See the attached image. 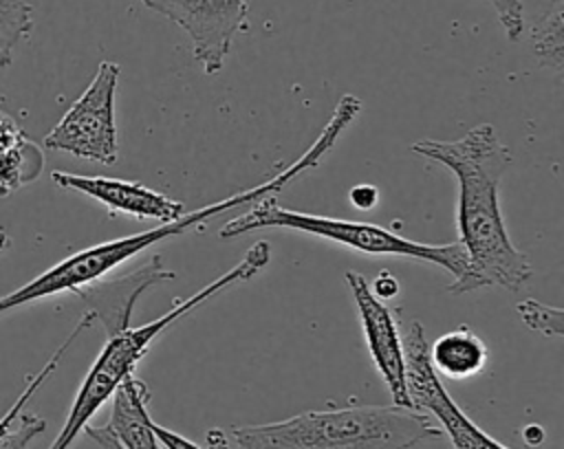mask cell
Segmentation results:
<instances>
[{"instance_id":"obj_1","label":"cell","mask_w":564,"mask_h":449,"mask_svg":"<svg viewBox=\"0 0 564 449\" xmlns=\"http://www.w3.org/2000/svg\"><path fill=\"white\" fill-rule=\"evenodd\" d=\"M410 150L447 167L458 185L456 227L467 253L465 271L447 293L500 286L518 291L531 277L529 258L511 242L498 200L500 180L511 167V152L491 123H478L458 139H421Z\"/></svg>"},{"instance_id":"obj_2","label":"cell","mask_w":564,"mask_h":449,"mask_svg":"<svg viewBox=\"0 0 564 449\" xmlns=\"http://www.w3.org/2000/svg\"><path fill=\"white\" fill-rule=\"evenodd\" d=\"M430 414L403 405L302 412L267 425L209 429L207 449H412L441 438Z\"/></svg>"},{"instance_id":"obj_3","label":"cell","mask_w":564,"mask_h":449,"mask_svg":"<svg viewBox=\"0 0 564 449\" xmlns=\"http://www.w3.org/2000/svg\"><path fill=\"white\" fill-rule=\"evenodd\" d=\"M269 262H271V244L267 240H258L256 244L249 247L247 255L234 269H229L214 282L205 284L194 295H189L185 299H174V306L167 313H163L159 319H152L137 328L128 326V328L110 335L106 339L101 352L97 354L95 363L90 365L88 374L84 376V381L77 390V396L68 409V416L48 449H68L73 445V440L79 436V431H84V427L90 423V418L97 414V409L112 396V392L119 387V383L126 376L134 374L139 361L148 354L150 346L167 328H172L178 319H183L192 310L200 308L216 295L229 291L231 286L249 282L262 269H267Z\"/></svg>"},{"instance_id":"obj_4","label":"cell","mask_w":564,"mask_h":449,"mask_svg":"<svg viewBox=\"0 0 564 449\" xmlns=\"http://www.w3.org/2000/svg\"><path fill=\"white\" fill-rule=\"evenodd\" d=\"M267 227H282L293 229L300 233L317 236L350 249H357L361 253L370 255H397V258H410L416 262H430L434 266L445 269L454 280L465 271L467 266V253L463 244L447 242V244H427V242H414L405 236H399L390 229H383L379 225L370 222H357V220H339L328 216H315V213H302L286 209L278 205L275 196H264L253 207L231 220H227L218 236L220 240L238 238L245 233H251L256 229Z\"/></svg>"},{"instance_id":"obj_5","label":"cell","mask_w":564,"mask_h":449,"mask_svg":"<svg viewBox=\"0 0 564 449\" xmlns=\"http://www.w3.org/2000/svg\"><path fill=\"white\" fill-rule=\"evenodd\" d=\"M119 75L121 66L117 62H101L86 90L44 136V147L104 165L117 163L119 145L115 123V92Z\"/></svg>"},{"instance_id":"obj_6","label":"cell","mask_w":564,"mask_h":449,"mask_svg":"<svg viewBox=\"0 0 564 449\" xmlns=\"http://www.w3.org/2000/svg\"><path fill=\"white\" fill-rule=\"evenodd\" d=\"M403 357L410 405L436 418L441 431L449 436L452 449H509L485 434L452 401L430 361V343L425 341V332L419 321H412L405 330Z\"/></svg>"},{"instance_id":"obj_7","label":"cell","mask_w":564,"mask_h":449,"mask_svg":"<svg viewBox=\"0 0 564 449\" xmlns=\"http://www.w3.org/2000/svg\"><path fill=\"white\" fill-rule=\"evenodd\" d=\"M150 11L181 26L189 42L192 55L207 75L223 70L231 42L247 29L245 0H141Z\"/></svg>"},{"instance_id":"obj_8","label":"cell","mask_w":564,"mask_h":449,"mask_svg":"<svg viewBox=\"0 0 564 449\" xmlns=\"http://www.w3.org/2000/svg\"><path fill=\"white\" fill-rule=\"evenodd\" d=\"M346 282L361 319V328L366 335L372 363L379 370L392 403L412 407L408 396V385H405L403 339L397 330V321L390 308L370 291V284L364 275L355 271H346Z\"/></svg>"},{"instance_id":"obj_9","label":"cell","mask_w":564,"mask_h":449,"mask_svg":"<svg viewBox=\"0 0 564 449\" xmlns=\"http://www.w3.org/2000/svg\"><path fill=\"white\" fill-rule=\"evenodd\" d=\"M51 178L55 180V185L64 189H73L95 198L108 209V216L126 213L137 220L154 218L159 222H170L185 213V207L181 200H174L141 183L106 178V176H82V174H70L59 169H55Z\"/></svg>"},{"instance_id":"obj_10","label":"cell","mask_w":564,"mask_h":449,"mask_svg":"<svg viewBox=\"0 0 564 449\" xmlns=\"http://www.w3.org/2000/svg\"><path fill=\"white\" fill-rule=\"evenodd\" d=\"M167 280H176V273L163 266L161 255H154L143 266H137L115 280H97L79 288L75 295H79L88 304L95 321H101L106 335L110 337L130 326L132 308L139 295Z\"/></svg>"},{"instance_id":"obj_11","label":"cell","mask_w":564,"mask_h":449,"mask_svg":"<svg viewBox=\"0 0 564 449\" xmlns=\"http://www.w3.org/2000/svg\"><path fill=\"white\" fill-rule=\"evenodd\" d=\"M110 420L104 425L123 449H161L148 412L150 390L145 381L130 374L112 392Z\"/></svg>"},{"instance_id":"obj_12","label":"cell","mask_w":564,"mask_h":449,"mask_svg":"<svg viewBox=\"0 0 564 449\" xmlns=\"http://www.w3.org/2000/svg\"><path fill=\"white\" fill-rule=\"evenodd\" d=\"M430 361L436 372L449 379H467L485 368L487 346L467 326H458L430 346Z\"/></svg>"},{"instance_id":"obj_13","label":"cell","mask_w":564,"mask_h":449,"mask_svg":"<svg viewBox=\"0 0 564 449\" xmlns=\"http://www.w3.org/2000/svg\"><path fill=\"white\" fill-rule=\"evenodd\" d=\"M44 169V150L29 136L0 152V196L31 185Z\"/></svg>"},{"instance_id":"obj_14","label":"cell","mask_w":564,"mask_h":449,"mask_svg":"<svg viewBox=\"0 0 564 449\" xmlns=\"http://www.w3.org/2000/svg\"><path fill=\"white\" fill-rule=\"evenodd\" d=\"M531 40L538 59L560 73L564 66V0H551L546 13L533 22Z\"/></svg>"},{"instance_id":"obj_15","label":"cell","mask_w":564,"mask_h":449,"mask_svg":"<svg viewBox=\"0 0 564 449\" xmlns=\"http://www.w3.org/2000/svg\"><path fill=\"white\" fill-rule=\"evenodd\" d=\"M93 321H95V315L90 313V310H86L84 315H82V319H79V324L70 330V335L64 339V343L51 354V359L44 363V368L40 370V372H35L31 379H29V383H26V387H24V392L15 398V403L0 416V442L4 440V436L11 431V427H13V423L18 420V416L24 412V407H26V403L33 398V394L40 390V385L55 372V368H57V363L62 361V357L66 354V350L70 348V343L86 330V328H90L93 326Z\"/></svg>"},{"instance_id":"obj_16","label":"cell","mask_w":564,"mask_h":449,"mask_svg":"<svg viewBox=\"0 0 564 449\" xmlns=\"http://www.w3.org/2000/svg\"><path fill=\"white\" fill-rule=\"evenodd\" d=\"M33 31V4L0 0V68L11 64L13 48Z\"/></svg>"},{"instance_id":"obj_17","label":"cell","mask_w":564,"mask_h":449,"mask_svg":"<svg viewBox=\"0 0 564 449\" xmlns=\"http://www.w3.org/2000/svg\"><path fill=\"white\" fill-rule=\"evenodd\" d=\"M518 313L527 328L544 337L560 339L564 335V310L557 306H546L538 299H522L518 304Z\"/></svg>"},{"instance_id":"obj_18","label":"cell","mask_w":564,"mask_h":449,"mask_svg":"<svg viewBox=\"0 0 564 449\" xmlns=\"http://www.w3.org/2000/svg\"><path fill=\"white\" fill-rule=\"evenodd\" d=\"M46 429V420L35 416V414H20L18 425L4 436L0 442V449H26L29 442Z\"/></svg>"},{"instance_id":"obj_19","label":"cell","mask_w":564,"mask_h":449,"mask_svg":"<svg viewBox=\"0 0 564 449\" xmlns=\"http://www.w3.org/2000/svg\"><path fill=\"white\" fill-rule=\"evenodd\" d=\"M487 2L496 15L500 26L505 29L509 40H520L524 33V15H522V0H482Z\"/></svg>"},{"instance_id":"obj_20","label":"cell","mask_w":564,"mask_h":449,"mask_svg":"<svg viewBox=\"0 0 564 449\" xmlns=\"http://www.w3.org/2000/svg\"><path fill=\"white\" fill-rule=\"evenodd\" d=\"M152 431H154L156 442H159L163 449H200L198 445H194V442L187 440L185 436H181V434H176V431H170V429L156 425L154 420H152Z\"/></svg>"},{"instance_id":"obj_21","label":"cell","mask_w":564,"mask_h":449,"mask_svg":"<svg viewBox=\"0 0 564 449\" xmlns=\"http://www.w3.org/2000/svg\"><path fill=\"white\" fill-rule=\"evenodd\" d=\"M24 136H26V132L20 128V123L11 114L0 110V152Z\"/></svg>"},{"instance_id":"obj_22","label":"cell","mask_w":564,"mask_h":449,"mask_svg":"<svg viewBox=\"0 0 564 449\" xmlns=\"http://www.w3.org/2000/svg\"><path fill=\"white\" fill-rule=\"evenodd\" d=\"M350 202L357 207V209H370V207H375L377 205V200H379V191H377V187L375 185H357V187H352L350 189Z\"/></svg>"},{"instance_id":"obj_23","label":"cell","mask_w":564,"mask_h":449,"mask_svg":"<svg viewBox=\"0 0 564 449\" xmlns=\"http://www.w3.org/2000/svg\"><path fill=\"white\" fill-rule=\"evenodd\" d=\"M370 291H372L379 299H390V297H394V295L399 293V282L394 280V275L381 273V275H377V280L372 282Z\"/></svg>"}]
</instances>
